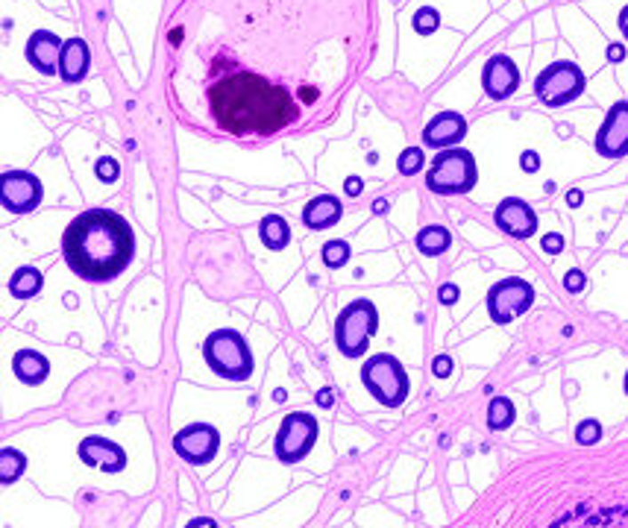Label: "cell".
I'll return each mask as SVG.
<instances>
[{"mask_svg":"<svg viewBox=\"0 0 628 528\" xmlns=\"http://www.w3.org/2000/svg\"><path fill=\"white\" fill-rule=\"evenodd\" d=\"M62 256L80 279L112 282L130 268L135 256L130 220L112 209H88L76 214L62 235Z\"/></svg>","mask_w":628,"mask_h":528,"instance_id":"cell-1","label":"cell"},{"mask_svg":"<svg viewBox=\"0 0 628 528\" xmlns=\"http://www.w3.org/2000/svg\"><path fill=\"white\" fill-rule=\"evenodd\" d=\"M205 364L214 376L229 381H247L253 376V352L241 332L235 329H214L203 344Z\"/></svg>","mask_w":628,"mask_h":528,"instance_id":"cell-2","label":"cell"},{"mask_svg":"<svg viewBox=\"0 0 628 528\" xmlns=\"http://www.w3.org/2000/svg\"><path fill=\"white\" fill-rule=\"evenodd\" d=\"M479 182V168H476V156L470 150H461V147H449V150H440L435 156V162L429 164L426 173V188L435 194H467L473 191Z\"/></svg>","mask_w":628,"mask_h":528,"instance_id":"cell-3","label":"cell"},{"mask_svg":"<svg viewBox=\"0 0 628 528\" xmlns=\"http://www.w3.org/2000/svg\"><path fill=\"white\" fill-rule=\"evenodd\" d=\"M361 385H365L370 390V396L385 408H399L408 399V390H411L402 361L388 356V352H379V356H373L361 364Z\"/></svg>","mask_w":628,"mask_h":528,"instance_id":"cell-4","label":"cell"},{"mask_svg":"<svg viewBox=\"0 0 628 528\" xmlns=\"http://www.w3.org/2000/svg\"><path fill=\"white\" fill-rule=\"evenodd\" d=\"M379 329V311L370 300H352L335 317V347L341 356L358 358L367 352L370 338Z\"/></svg>","mask_w":628,"mask_h":528,"instance_id":"cell-5","label":"cell"},{"mask_svg":"<svg viewBox=\"0 0 628 528\" xmlns=\"http://www.w3.org/2000/svg\"><path fill=\"white\" fill-rule=\"evenodd\" d=\"M584 71L578 68L576 62H552V65H546L541 74H537V80H535V94H537V100L546 103V106H567V103H573L578 100V97L584 94Z\"/></svg>","mask_w":628,"mask_h":528,"instance_id":"cell-6","label":"cell"},{"mask_svg":"<svg viewBox=\"0 0 628 528\" xmlns=\"http://www.w3.org/2000/svg\"><path fill=\"white\" fill-rule=\"evenodd\" d=\"M314 440H318V420L306 411H294L282 420L273 449H277V458L282 464H300L311 452Z\"/></svg>","mask_w":628,"mask_h":528,"instance_id":"cell-7","label":"cell"},{"mask_svg":"<svg viewBox=\"0 0 628 528\" xmlns=\"http://www.w3.org/2000/svg\"><path fill=\"white\" fill-rule=\"evenodd\" d=\"M532 302H535V288L528 285L526 279L511 276V279L496 282V285L487 291V315L494 323H499V326H505V323L526 315V311L532 308Z\"/></svg>","mask_w":628,"mask_h":528,"instance_id":"cell-8","label":"cell"},{"mask_svg":"<svg viewBox=\"0 0 628 528\" xmlns=\"http://www.w3.org/2000/svg\"><path fill=\"white\" fill-rule=\"evenodd\" d=\"M221 446V435L212 423H191L173 435V452L194 467H205L214 461Z\"/></svg>","mask_w":628,"mask_h":528,"instance_id":"cell-9","label":"cell"},{"mask_svg":"<svg viewBox=\"0 0 628 528\" xmlns=\"http://www.w3.org/2000/svg\"><path fill=\"white\" fill-rule=\"evenodd\" d=\"M42 182L29 171H4V176H0V203L12 214L33 212L42 203Z\"/></svg>","mask_w":628,"mask_h":528,"instance_id":"cell-10","label":"cell"},{"mask_svg":"<svg viewBox=\"0 0 628 528\" xmlns=\"http://www.w3.org/2000/svg\"><path fill=\"white\" fill-rule=\"evenodd\" d=\"M596 150L605 159H623L628 156V100L614 103L596 132Z\"/></svg>","mask_w":628,"mask_h":528,"instance_id":"cell-11","label":"cell"},{"mask_svg":"<svg viewBox=\"0 0 628 528\" xmlns=\"http://www.w3.org/2000/svg\"><path fill=\"white\" fill-rule=\"evenodd\" d=\"M494 220L499 229H503L505 235H511V238H517V241L532 238V235L537 232V212L519 197H505L503 203H499L494 212Z\"/></svg>","mask_w":628,"mask_h":528,"instance_id":"cell-12","label":"cell"},{"mask_svg":"<svg viewBox=\"0 0 628 528\" xmlns=\"http://www.w3.org/2000/svg\"><path fill=\"white\" fill-rule=\"evenodd\" d=\"M482 88L494 100H508L519 88V68L514 65L511 56L494 53L482 68Z\"/></svg>","mask_w":628,"mask_h":528,"instance_id":"cell-13","label":"cell"},{"mask_svg":"<svg viewBox=\"0 0 628 528\" xmlns=\"http://www.w3.org/2000/svg\"><path fill=\"white\" fill-rule=\"evenodd\" d=\"M467 135V117L458 112H440L426 124L423 130V144L431 150H449L458 141H464Z\"/></svg>","mask_w":628,"mask_h":528,"instance_id":"cell-14","label":"cell"},{"mask_svg":"<svg viewBox=\"0 0 628 528\" xmlns=\"http://www.w3.org/2000/svg\"><path fill=\"white\" fill-rule=\"evenodd\" d=\"M62 38L51 29H36L27 42V62L42 74H56L59 71V56H62Z\"/></svg>","mask_w":628,"mask_h":528,"instance_id":"cell-15","label":"cell"},{"mask_svg":"<svg viewBox=\"0 0 628 528\" xmlns=\"http://www.w3.org/2000/svg\"><path fill=\"white\" fill-rule=\"evenodd\" d=\"M80 461L88 467H101L106 473H121L126 467L124 449L106 437H85L80 444Z\"/></svg>","mask_w":628,"mask_h":528,"instance_id":"cell-16","label":"cell"},{"mask_svg":"<svg viewBox=\"0 0 628 528\" xmlns=\"http://www.w3.org/2000/svg\"><path fill=\"white\" fill-rule=\"evenodd\" d=\"M88 65H92L88 44L83 38H68L62 44V56H59V76H62L65 83H80L88 74Z\"/></svg>","mask_w":628,"mask_h":528,"instance_id":"cell-17","label":"cell"},{"mask_svg":"<svg viewBox=\"0 0 628 528\" xmlns=\"http://www.w3.org/2000/svg\"><path fill=\"white\" fill-rule=\"evenodd\" d=\"M343 214V205L338 197H332V194H320V197H314L306 203V209H302V223H306L309 229L320 232V229H329L335 227Z\"/></svg>","mask_w":628,"mask_h":528,"instance_id":"cell-18","label":"cell"},{"mask_svg":"<svg viewBox=\"0 0 628 528\" xmlns=\"http://www.w3.org/2000/svg\"><path fill=\"white\" fill-rule=\"evenodd\" d=\"M12 373L18 376L21 385H29V388L42 385V381L51 376V361L36 349H21V352H15V358H12Z\"/></svg>","mask_w":628,"mask_h":528,"instance_id":"cell-19","label":"cell"},{"mask_svg":"<svg viewBox=\"0 0 628 528\" xmlns=\"http://www.w3.org/2000/svg\"><path fill=\"white\" fill-rule=\"evenodd\" d=\"M259 238H262L264 247L273 250V252L286 250L288 241H291V227H288V220L282 218V214H268V218L259 223Z\"/></svg>","mask_w":628,"mask_h":528,"instance_id":"cell-20","label":"cell"},{"mask_svg":"<svg viewBox=\"0 0 628 528\" xmlns=\"http://www.w3.org/2000/svg\"><path fill=\"white\" fill-rule=\"evenodd\" d=\"M44 285V276H42V270L38 268H18L12 273V279H9V293H12L15 300H29V297H36L38 291H42Z\"/></svg>","mask_w":628,"mask_h":528,"instance_id":"cell-21","label":"cell"},{"mask_svg":"<svg viewBox=\"0 0 628 528\" xmlns=\"http://www.w3.org/2000/svg\"><path fill=\"white\" fill-rule=\"evenodd\" d=\"M453 247V232L447 227H423L417 232V250L423 256H444Z\"/></svg>","mask_w":628,"mask_h":528,"instance_id":"cell-22","label":"cell"},{"mask_svg":"<svg viewBox=\"0 0 628 528\" xmlns=\"http://www.w3.org/2000/svg\"><path fill=\"white\" fill-rule=\"evenodd\" d=\"M514 417H517V408H514L511 399H505V396H494V399H490V405H487V426L494 428V432H505V428L514 423Z\"/></svg>","mask_w":628,"mask_h":528,"instance_id":"cell-23","label":"cell"},{"mask_svg":"<svg viewBox=\"0 0 628 528\" xmlns=\"http://www.w3.org/2000/svg\"><path fill=\"white\" fill-rule=\"evenodd\" d=\"M24 469H27V455L24 452H18V449H12V446L0 449V482L12 484L15 478H21Z\"/></svg>","mask_w":628,"mask_h":528,"instance_id":"cell-24","label":"cell"},{"mask_svg":"<svg viewBox=\"0 0 628 528\" xmlns=\"http://www.w3.org/2000/svg\"><path fill=\"white\" fill-rule=\"evenodd\" d=\"M350 256H352V250L343 238L323 244V264H326V268H343V264L350 261Z\"/></svg>","mask_w":628,"mask_h":528,"instance_id":"cell-25","label":"cell"},{"mask_svg":"<svg viewBox=\"0 0 628 528\" xmlns=\"http://www.w3.org/2000/svg\"><path fill=\"white\" fill-rule=\"evenodd\" d=\"M423 164H426V156L420 147H406V150L399 153V159H397V168L402 176H415L423 171Z\"/></svg>","mask_w":628,"mask_h":528,"instance_id":"cell-26","label":"cell"},{"mask_svg":"<svg viewBox=\"0 0 628 528\" xmlns=\"http://www.w3.org/2000/svg\"><path fill=\"white\" fill-rule=\"evenodd\" d=\"M411 24H415V29L420 36H429V33H435L438 24H440V15H438V9H431V6H423V9H417L415 18H411Z\"/></svg>","mask_w":628,"mask_h":528,"instance_id":"cell-27","label":"cell"},{"mask_svg":"<svg viewBox=\"0 0 628 528\" xmlns=\"http://www.w3.org/2000/svg\"><path fill=\"white\" fill-rule=\"evenodd\" d=\"M600 437H602V426L596 423V420H584V423L576 426V440L582 446H593Z\"/></svg>","mask_w":628,"mask_h":528,"instance_id":"cell-28","label":"cell"},{"mask_svg":"<svg viewBox=\"0 0 628 528\" xmlns=\"http://www.w3.org/2000/svg\"><path fill=\"white\" fill-rule=\"evenodd\" d=\"M94 171H97V176H101V182H115L117 176H121V164H117L115 159H101Z\"/></svg>","mask_w":628,"mask_h":528,"instance_id":"cell-29","label":"cell"},{"mask_svg":"<svg viewBox=\"0 0 628 528\" xmlns=\"http://www.w3.org/2000/svg\"><path fill=\"white\" fill-rule=\"evenodd\" d=\"M453 356H447V352H440V356H435V361H431V373H435L438 379H447V376H453Z\"/></svg>","mask_w":628,"mask_h":528,"instance_id":"cell-30","label":"cell"},{"mask_svg":"<svg viewBox=\"0 0 628 528\" xmlns=\"http://www.w3.org/2000/svg\"><path fill=\"white\" fill-rule=\"evenodd\" d=\"M584 285H587V279H584L582 270H570V273L564 276V288L570 291V293H582Z\"/></svg>","mask_w":628,"mask_h":528,"instance_id":"cell-31","label":"cell"},{"mask_svg":"<svg viewBox=\"0 0 628 528\" xmlns=\"http://www.w3.org/2000/svg\"><path fill=\"white\" fill-rule=\"evenodd\" d=\"M438 300H440V306H455V302H458V285H453V282L440 285L438 288Z\"/></svg>","mask_w":628,"mask_h":528,"instance_id":"cell-32","label":"cell"},{"mask_svg":"<svg viewBox=\"0 0 628 528\" xmlns=\"http://www.w3.org/2000/svg\"><path fill=\"white\" fill-rule=\"evenodd\" d=\"M561 250H564V235L549 232L546 238H543V252H549V256H558Z\"/></svg>","mask_w":628,"mask_h":528,"instance_id":"cell-33","label":"cell"},{"mask_svg":"<svg viewBox=\"0 0 628 528\" xmlns=\"http://www.w3.org/2000/svg\"><path fill=\"white\" fill-rule=\"evenodd\" d=\"M519 164H523V171L535 173L537 168H541V156H537L535 150H526L523 156H519Z\"/></svg>","mask_w":628,"mask_h":528,"instance_id":"cell-34","label":"cell"},{"mask_svg":"<svg viewBox=\"0 0 628 528\" xmlns=\"http://www.w3.org/2000/svg\"><path fill=\"white\" fill-rule=\"evenodd\" d=\"M343 191H347V197H358V194L365 191V182H361L358 176H347V182H343Z\"/></svg>","mask_w":628,"mask_h":528,"instance_id":"cell-35","label":"cell"},{"mask_svg":"<svg viewBox=\"0 0 628 528\" xmlns=\"http://www.w3.org/2000/svg\"><path fill=\"white\" fill-rule=\"evenodd\" d=\"M608 59H611V62H620V59H625V47L623 44H611V47H608Z\"/></svg>","mask_w":628,"mask_h":528,"instance_id":"cell-36","label":"cell"},{"mask_svg":"<svg viewBox=\"0 0 628 528\" xmlns=\"http://www.w3.org/2000/svg\"><path fill=\"white\" fill-rule=\"evenodd\" d=\"M318 403H320L323 408H329V405H332V390H329V388H323V390H320V394H318Z\"/></svg>","mask_w":628,"mask_h":528,"instance_id":"cell-37","label":"cell"},{"mask_svg":"<svg viewBox=\"0 0 628 528\" xmlns=\"http://www.w3.org/2000/svg\"><path fill=\"white\" fill-rule=\"evenodd\" d=\"M620 33L628 38V6H623V12H620Z\"/></svg>","mask_w":628,"mask_h":528,"instance_id":"cell-38","label":"cell"},{"mask_svg":"<svg viewBox=\"0 0 628 528\" xmlns=\"http://www.w3.org/2000/svg\"><path fill=\"white\" fill-rule=\"evenodd\" d=\"M582 200H584L582 191H570V194H567V203H570V205H582Z\"/></svg>","mask_w":628,"mask_h":528,"instance_id":"cell-39","label":"cell"},{"mask_svg":"<svg viewBox=\"0 0 628 528\" xmlns=\"http://www.w3.org/2000/svg\"><path fill=\"white\" fill-rule=\"evenodd\" d=\"M373 212H376V214L388 212V203H385V200H376V203H373Z\"/></svg>","mask_w":628,"mask_h":528,"instance_id":"cell-40","label":"cell"},{"mask_svg":"<svg viewBox=\"0 0 628 528\" xmlns=\"http://www.w3.org/2000/svg\"><path fill=\"white\" fill-rule=\"evenodd\" d=\"M625 394H628V373H625Z\"/></svg>","mask_w":628,"mask_h":528,"instance_id":"cell-41","label":"cell"}]
</instances>
